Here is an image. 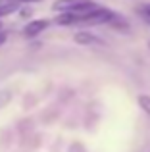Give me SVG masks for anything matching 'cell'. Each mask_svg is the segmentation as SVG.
<instances>
[{"instance_id": "cell-1", "label": "cell", "mask_w": 150, "mask_h": 152, "mask_svg": "<svg viewBox=\"0 0 150 152\" xmlns=\"http://www.w3.org/2000/svg\"><path fill=\"white\" fill-rule=\"evenodd\" d=\"M73 41L77 42V45H81V46H104L106 42L102 41L100 37H96V35H92V33H89V31H81V33H75L73 35Z\"/></svg>"}, {"instance_id": "cell-4", "label": "cell", "mask_w": 150, "mask_h": 152, "mask_svg": "<svg viewBox=\"0 0 150 152\" xmlns=\"http://www.w3.org/2000/svg\"><path fill=\"white\" fill-rule=\"evenodd\" d=\"M139 106L143 108V112H146V114L150 115V96L148 94H141L139 96Z\"/></svg>"}, {"instance_id": "cell-5", "label": "cell", "mask_w": 150, "mask_h": 152, "mask_svg": "<svg viewBox=\"0 0 150 152\" xmlns=\"http://www.w3.org/2000/svg\"><path fill=\"white\" fill-rule=\"evenodd\" d=\"M10 98H12V94L8 93V91H2L0 93V108H4L8 102H10Z\"/></svg>"}, {"instance_id": "cell-6", "label": "cell", "mask_w": 150, "mask_h": 152, "mask_svg": "<svg viewBox=\"0 0 150 152\" xmlns=\"http://www.w3.org/2000/svg\"><path fill=\"white\" fill-rule=\"evenodd\" d=\"M141 14L146 19H150V4H143V6H141Z\"/></svg>"}, {"instance_id": "cell-2", "label": "cell", "mask_w": 150, "mask_h": 152, "mask_svg": "<svg viewBox=\"0 0 150 152\" xmlns=\"http://www.w3.org/2000/svg\"><path fill=\"white\" fill-rule=\"evenodd\" d=\"M48 25H50L48 19H35V21L27 23V25L23 27V37H27V39L37 37V35H41V33H42V31H44Z\"/></svg>"}, {"instance_id": "cell-9", "label": "cell", "mask_w": 150, "mask_h": 152, "mask_svg": "<svg viewBox=\"0 0 150 152\" xmlns=\"http://www.w3.org/2000/svg\"><path fill=\"white\" fill-rule=\"evenodd\" d=\"M0 25H2V23H0Z\"/></svg>"}, {"instance_id": "cell-3", "label": "cell", "mask_w": 150, "mask_h": 152, "mask_svg": "<svg viewBox=\"0 0 150 152\" xmlns=\"http://www.w3.org/2000/svg\"><path fill=\"white\" fill-rule=\"evenodd\" d=\"M15 10H19V0H12V2L0 4V19L6 18V15H10V14H14Z\"/></svg>"}, {"instance_id": "cell-7", "label": "cell", "mask_w": 150, "mask_h": 152, "mask_svg": "<svg viewBox=\"0 0 150 152\" xmlns=\"http://www.w3.org/2000/svg\"><path fill=\"white\" fill-rule=\"evenodd\" d=\"M6 41H8V33L6 31H0V46H2Z\"/></svg>"}, {"instance_id": "cell-8", "label": "cell", "mask_w": 150, "mask_h": 152, "mask_svg": "<svg viewBox=\"0 0 150 152\" xmlns=\"http://www.w3.org/2000/svg\"><path fill=\"white\" fill-rule=\"evenodd\" d=\"M19 2H39V0H19Z\"/></svg>"}]
</instances>
